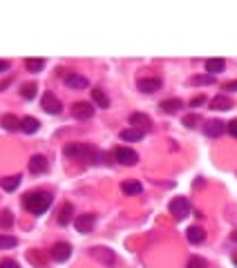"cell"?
Here are the masks:
<instances>
[{"instance_id":"f1b7e54d","label":"cell","mask_w":237,"mask_h":268,"mask_svg":"<svg viewBox=\"0 0 237 268\" xmlns=\"http://www.w3.org/2000/svg\"><path fill=\"white\" fill-rule=\"evenodd\" d=\"M36 90H38V87H36L34 83L23 85V87H20V96H23V99H27V101H32V99H36Z\"/></svg>"},{"instance_id":"1f68e13d","label":"cell","mask_w":237,"mask_h":268,"mask_svg":"<svg viewBox=\"0 0 237 268\" xmlns=\"http://www.w3.org/2000/svg\"><path fill=\"white\" fill-rule=\"evenodd\" d=\"M182 123L193 130V127H197V123H202V116H199V114H188V116H184Z\"/></svg>"},{"instance_id":"603a6c76","label":"cell","mask_w":237,"mask_h":268,"mask_svg":"<svg viewBox=\"0 0 237 268\" xmlns=\"http://www.w3.org/2000/svg\"><path fill=\"white\" fill-rule=\"evenodd\" d=\"M208 107L210 110H230L233 107V103H230V99H226V94H219V96H215V99H210L208 103Z\"/></svg>"},{"instance_id":"8fae6325","label":"cell","mask_w":237,"mask_h":268,"mask_svg":"<svg viewBox=\"0 0 237 268\" xmlns=\"http://www.w3.org/2000/svg\"><path fill=\"white\" fill-rule=\"evenodd\" d=\"M65 85L70 87V90H85L87 85H90V81L85 79L83 74H76V72H70V74H65Z\"/></svg>"},{"instance_id":"7c38bea8","label":"cell","mask_w":237,"mask_h":268,"mask_svg":"<svg viewBox=\"0 0 237 268\" xmlns=\"http://www.w3.org/2000/svg\"><path fill=\"white\" fill-rule=\"evenodd\" d=\"M92 257L94 259H99L103 261V264H107V266H114V261H116V257H114V250H110V248H105V246H96V248H92Z\"/></svg>"},{"instance_id":"e575fe53","label":"cell","mask_w":237,"mask_h":268,"mask_svg":"<svg viewBox=\"0 0 237 268\" xmlns=\"http://www.w3.org/2000/svg\"><path fill=\"white\" fill-rule=\"evenodd\" d=\"M224 90L226 92H237V81H228V83H224Z\"/></svg>"},{"instance_id":"4dcf8cb0","label":"cell","mask_w":237,"mask_h":268,"mask_svg":"<svg viewBox=\"0 0 237 268\" xmlns=\"http://www.w3.org/2000/svg\"><path fill=\"white\" fill-rule=\"evenodd\" d=\"M215 83V76L213 74H202V76H195L193 85H213Z\"/></svg>"},{"instance_id":"5b68a950","label":"cell","mask_w":237,"mask_h":268,"mask_svg":"<svg viewBox=\"0 0 237 268\" xmlns=\"http://www.w3.org/2000/svg\"><path fill=\"white\" fill-rule=\"evenodd\" d=\"M112 159L118 161L121 166H135L139 161V154L135 150H130V148H114L112 150Z\"/></svg>"},{"instance_id":"9c48e42d","label":"cell","mask_w":237,"mask_h":268,"mask_svg":"<svg viewBox=\"0 0 237 268\" xmlns=\"http://www.w3.org/2000/svg\"><path fill=\"white\" fill-rule=\"evenodd\" d=\"M49 255H51L54 261H68L72 257V246L68 244V241H56V244L51 246Z\"/></svg>"},{"instance_id":"f35d334b","label":"cell","mask_w":237,"mask_h":268,"mask_svg":"<svg viewBox=\"0 0 237 268\" xmlns=\"http://www.w3.org/2000/svg\"><path fill=\"white\" fill-rule=\"evenodd\" d=\"M233 261H235V266H237V255H233Z\"/></svg>"},{"instance_id":"d6986e66","label":"cell","mask_w":237,"mask_h":268,"mask_svg":"<svg viewBox=\"0 0 237 268\" xmlns=\"http://www.w3.org/2000/svg\"><path fill=\"white\" fill-rule=\"evenodd\" d=\"M186 237L190 244H202V241L206 239V230L202 228V226H190V228L186 230Z\"/></svg>"},{"instance_id":"e0dca14e","label":"cell","mask_w":237,"mask_h":268,"mask_svg":"<svg viewBox=\"0 0 237 268\" xmlns=\"http://www.w3.org/2000/svg\"><path fill=\"white\" fill-rule=\"evenodd\" d=\"M118 137L123 139V141H130V143H137L141 141L143 137H146V130H139V127H126V130H121Z\"/></svg>"},{"instance_id":"d590c367","label":"cell","mask_w":237,"mask_h":268,"mask_svg":"<svg viewBox=\"0 0 237 268\" xmlns=\"http://www.w3.org/2000/svg\"><path fill=\"white\" fill-rule=\"evenodd\" d=\"M202 103H206V96H197V99L190 101V107H197V105H202Z\"/></svg>"},{"instance_id":"5bb4252c","label":"cell","mask_w":237,"mask_h":268,"mask_svg":"<svg viewBox=\"0 0 237 268\" xmlns=\"http://www.w3.org/2000/svg\"><path fill=\"white\" fill-rule=\"evenodd\" d=\"M226 132V123L224 121H208L206 123V127H204V134L206 137H210V139H217V137H221V134Z\"/></svg>"},{"instance_id":"4fadbf2b","label":"cell","mask_w":237,"mask_h":268,"mask_svg":"<svg viewBox=\"0 0 237 268\" xmlns=\"http://www.w3.org/2000/svg\"><path fill=\"white\" fill-rule=\"evenodd\" d=\"M56 221H58L61 226H68L74 221V206H72L70 201H65V204L58 208V217H56Z\"/></svg>"},{"instance_id":"6da1fadb","label":"cell","mask_w":237,"mask_h":268,"mask_svg":"<svg viewBox=\"0 0 237 268\" xmlns=\"http://www.w3.org/2000/svg\"><path fill=\"white\" fill-rule=\"evenodd\" d=\"M63 154L68 159H76V161H90V163H101V161H105V159H107L105 154L99 152L94 146H90V143H79V141L65 146Z\"/></svg>"},{"instance_id":"836d02e7","label":"cell","mask_w":237,"mask_h":268,"mask_svg":"<svg viewBox=\"0 0 237 268\" xmlns=\"http://www.w3.org/2000/svg\"><path fill=\"white\" fill-rule=\"evenodd\" d=\"M0 268H20V264L16 259H3L0 261Z\"/></svg>"},{"instance_id":"d6a6232c","label":"cell","mask_w":237,"mask_h":268,"mask_svg":"<svg viewBox=\"0 0 237 268\" xmlns=\"http://www.w3.org/2000/svg\"><path fill=\"white\" fill-rule=\"evenodd\" d=\"M226 132H228L230 137H235V139H237V118H233V121L226 123Z\"/></svg>"},{"instance_id":"8d00e7d4","label":"cell","mask_w":237,"mask_h":268,"mask_svg":"<svg viewBox=\"0 0 237 268\" xmlns=\"http://www.w3.org/2000/svg\"><path fill=\"white\" fill-rule=\"evenodd\" d=\"M9 70V63L7 60H0V72H7Z\"/></svg>"},{"instance_id":"7402d4cb","label":"cell","mask_w":237,"mask_h":268,"mask_svg":"<svg viewBox=\"0 0 237 268\" xmlns=\"http://www.w3.org/2000/svg\"><path fill=\"white\" fill-rule=\"evenodd\" d=\"M92 103H94V105H99L101 110L110 107V99H107V94L101 90V87H94V90H92Z\"/></svg>"},{"instance_id":"cb8c5ba5","label":"cell","mask_w":237,"mask_h":268,"mask_svg":"<svg viewBox=\"0 0 237 268\" xmlns=\"http://www.w3.org/2000/svg\"><path fill=\"white\" fill-rule=\"evenodd\" d=\"M121 190H123V194H128V197H137V194L143 192V185L135 179V181H123L121 183Z\"/></svg>"},{"instance_id":"2e32d148","label":"cell","mask_w":237,"mask_h":268,"mask_svg":"<svg viewBox=\"0 0 237 268\" xmlns=\"http://www.w3.org/2000/svg\"><path fill=\"white\" fill-rule=\"evenodd\" d=\"M38 130H40V121H38V118H34V116L20 118V132H25V134H36Z\"/></svg>"},{"instance_id":"83f0119b","label":"cell","mask_w":237,"mask_h":268,"mask_svg":"<svg viewBox=\"0 0 237 268\" xmlns=\"http://www.w3.org/2000/svg\"><path fill=\"white\" fill-rule=\"evenodd\" d=\"M18 246V239L14 235H0V250L5 248H16Z\"/></svg>"},{"instance_id":"ba28073f","label":"cell","mask_w":237,"mask_h":268,"mask_svg":"<svg viewBox=\"0 0 237 268\" xmlns=\"http://www.w3.org/2000/svg\"><path fill=\"white\" fill-rule=\"evenodd\" d=\"M137 87L143 92V94H154L163 87V81L157 79V76H146V79H139L137 81Z\"/></svg>"},{"instance_id":"8992f818","label":"cell","mask_w":237,"mask_h":268,"mask_svg":"<svg viewBox=\"0 0 237 268\" xmlns=\"http://www.w3.org/2000/svg\"><path fill=\"white\" fill-rule=\"evenodd\" d=\"M94 224H96V215H94V213L79 215V217L74 219L76 230H79V233H83V235H90L92 230H94Z\"/></svg>"},{"instance_id":"d4e9b609","label":"cell","mask_w":237,"mask_h":268,"mask_svg":"<svg viewBox=\"0 0 237 268\" xmlns=\"http://www.w3.org/2000/svg\"><path fill=\"white\" fill-rule=\"evenodd\" d=\"M226 70V60H221V58H210V60H206V72H210V74H219V72H224Z\"/></svg>"},{"instance_id":"f546056e","label":"cell","mask_w":237,"mask_h":268,"mask_svg":"<svg viewBox=\"0 0 237 268\" xmlns=\"http://www.w3.org/2000/svg\"><path fill=\"white\" fill-rule=\"evenodd\" d=\"M186 268H208V261H206L204 257H199V255H193V257L188 259Z\"/></svg>"},{"instance_id":"9a60e30c","label":"cell","mask_w":237,"mask_h":268,"mask_svg":"<svg viewBox=\"0 0 237 268\" xmlns=\"http://www.w3.org/2000/svg\"><path fill=\"white\" fill-rule=\"evenodd\" d=\"M128 121H130V125H132V127H139V130H146V127H150V125H152L150 116L143 114V112H132V114L128 116Z\"/></svg>"},{"instance_id":"30bf717a","label":"cell","mask_w":237,"mask_h":268,"mask_svg":"<svg viewBox=\"0 0 237 268\" xmlns=\"http://www.w3.org/2000/svg\"><path fill=\"white\" fill-rule=\"evenodd\" d=\"M29 172L32 174H43L49 170V161L45 154H34V157H29V163H27Z\"/></svg>"},{"instance_id":"52a82bcc","label":"cell","mask_w":237,"mask_h":268,"mask_svg":"<svg viewBox=\"0 0 237 268\" xmlns=\"http://www.w3.org/2000/svg\"><path fill=\"white\" fill-rule=\"evenodd\" d=\"M40 105H43V110L47 112V114H61V110H63V103H61V99L54 92H45Z\"/></svg>"},{"instance_id":"ac0fdd59","label":"cell","mask_w":237,"mask_h":268,"mask_svg":"<svg viewBox=\"0 0 237 268\" xmlns=\"http://www.w3.org/2000/svg\"><path fill=\"white\" fill-rule=\"evenodd\" d=\"M159 107H161L163 114H177V112L184 107V103L179 99H166V101L159 103Z\"/></svg>"},{"instance_id":"3957f363","label":"cell","mask_w":237,"mask_h":268,"mask_svg":"<svg viewBox=\"0 0 237 268\" xmlns=\"http://www.w3.org/2000/svg\"><path fill=\"white\" fill-rule=\"evenodd\" d=\"M168 210H170V215H172L177 221H182V219H186L190 213H193V208H190V201L186 197H177V199H172L170 201V206H168Z\"/></svg>"},{"instance_id":"7a4b0ae2","label":"cell","mask_w":237,"mask_h":268,"mask_svg":"<svg viewBox=\"0 0 237 268\" xmlns=\"http://www.w3.org/2000/svg\"><path fill=\"white\" fill-rule=\"evenodd\" d=\"M51 201H54V197H51V192H47V190H34V192H27L23 197V208L29 210L32 215H43L49 210Z\"/></svg>"},{"instance_id":"ffe728a7","label":"cell","mask_w":237,"mask_h":268,"mask_svg":"<svg viewBox=\"0 0 237 268\" xmlns=\"http://www.w3.org/2000/svg\"><path fill=\"white\" fill-rule=\"evenodd\" d=\"M0 125H3L7 132H18L20 130V118L14 116V114H3V118H0Z\"/></svg>"},{"instance_id":"484cf974","label":"cell","mask_w":237,"mask_h":268,"mask_svg":"<svg viewBox=\"0 0 237 268\" xmlns=\"http://www.w3.org/2000/svg\"><path fill=\"white\" fill-rule=\"evenodd\" d=\"M14 226V213L12 210H0V230H9Z\"/></svg>"},{"instance_id":"4316f807","label":"cell","mask_w":237,"mask_h":268,"mask_svg":"<svg viewBox=\"0 0 237 268\" xmlns=\"http://www.w3.org/2000/svg\"><path fill=\"white\" fill-rule=\"evenodd\" d=\"M25 67H27V72H32V74H38V72H43L45 60L43 58H27L25 60Z\"/></svg>"},{"instance_id":"277c9868","label":"cell","mask_w":237,"mask_h":268,"mask_svg":"<svg viewBox=\"0 0 237 268\" xmlns=\"http://www.w3.org/2000/svg\"><path fill=\"white\" fill-rule=\"evenodd\" d=\"M94 112H96V107H94V103H90V101H76L74 105H72V116H74L76 121H90V118L94 116Z\"/></svg>"},{"instance_id":"44dd1931","label":"cell","mask_w":237,"mask_h":268,"mask_svg":"<svg viewBox=\"0 0 237 268\" xmlns=\"http://www.w3.org/2000/svg\"><path fill=\"white\" fill-rule=\"evenodd\" d=\"M20 174H14V177H3L0 179V188L5 190V192H14V190H18V185H20Z\"/></svg>"},{"instance_id":"74e56055","label":"cell","mask_w":237,"mask_h":268,"mask_svg":"<svg viewBox=\"0 0 237 268\" xmlns=\"http://www.w3.org/2000/svg\"><path fill=\"white\" fill-rule=\"evenodd\" d=\"M230 239L237 241V230H233V233H230Z\"/></svg>"}]
</instances>
